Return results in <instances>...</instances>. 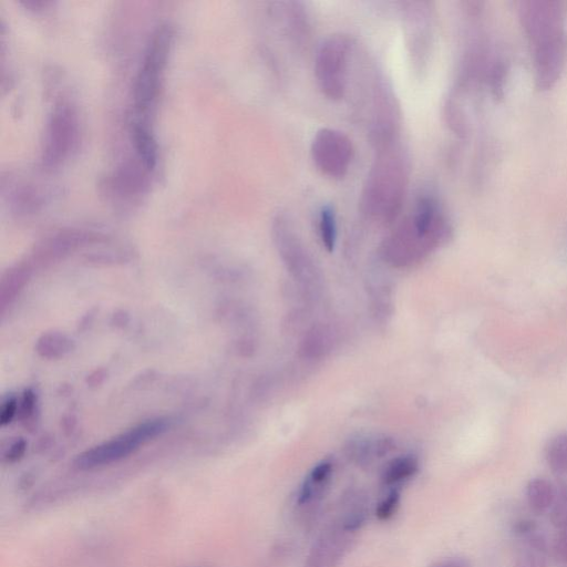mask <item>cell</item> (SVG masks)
Returning a JSON list of instances; mask_svg holds the SVG:
<instances>
[{"instance_id":"cell-15","label":"cell","mask_w":567,"mask_h":567,"mask_svg":"<svg viewBox=\"0 0 567 567\" xmlns=\"http://www.w3.org/2000/svg\"><path fill=\"white\" fill-rule=\"evenodd\" d=\"M74 340L60 333H47L38 339L36 352L46 359L63 358L74 350Z\"/></svg>"},{"instance_id":"cell-5","label":"cell","mask_w":567,"mask_h":567,"mask_svg":"<svg viewBox=\"0 0 567 567\" xmlns=\"http://www.w3.org/2000/svg\"><path fill=\"white\" fill-rule=\"evenodd\" d=\"M353 47L352 39L338 34L326 38L318 48L315 77L319 90L329 100L339 101L346 95Z\"/></svg>"},{"instance_id":"cell-21","label":"cell","mask_w":567,"mask_h":567,"mask_svg":"<svg viewBox=\"0 0 567 567\" xmlns=\"http://www.w3.org/2000/svg\"><path fill=\"white\" fill-rule=\"evenodd\" d=\"M18 411L19 405L16 397L10 396L4 400L2 409H0V425L8 426L12 424L18 414Z\"/></svg>"},{"instance_id":"cell-16","label":"cell","mask_w":567,"mask_h":567,"mask_svg":"<svg viewBox=\"0 0 567 567\" xmlns=\"http://www.w3.org/2000/svg\"><path fill=\"white\" fill-rule=\"evenodd\" d=\"M546 462L556 476L567 474V434L552 438L546 447Z\"/></svg>"},{"instance_id":"cell-4","label":"cell","mask_w":567,"mask_h":567,"mask_svg":"<svg viewBox=\"0 0 567 567\" xmlns=\"http://www.w3.org/2000/svg\"><path fill=\"white\" fill-rule=\"evenodd\" d=\"M169 428L167 419L158 418L143 422L116 438L91 448L76 459L79 470H92L112 465L138 451L147 442L156 439Z\"/></svg>"},{"instance_id":"cell-1","label":"cell","mask_w":567,"mask_h":567,"mask_svg":"<svg viewBox=\"0 0 567 567\" xmlns=\"http://www.w3.org/2000/svg\"><path fill=\"white\" fill-rule=\"evenodd\" d=\"M519 16L532 48L536 85L549 90L560 79L565 61L562 4L553 0L521 2Z\"/></svg>"},{"instance_id":"cell-14","label":"cell","mask_w":567,"mask_h":567,"mask_svg":"<svg viewBox=\"0 0 567 567\" xmlns=\"http://www.w3.org/2000/svg\"><path fill=\"white\" fill-rule=\"evenodd\" d=\"M556 497L553 483L544 478L531 480L527 487V500L531 511L538 515L550 513Z\"/></svg>"},{"instance_id":"cell-27","label":"cell","mask_w":567,"mask_h":567,"mask_svg":"<svg viewBox=\"0 0 567 567\" xmlns=\"http://www.w3.org/2000/svg\"><path fill=\"white\" fill-rule=\"evenodd\" d=\"M95 313L89 312L84 318H82V322L79 324V329L82 332L87 331L89 325L94 322Z\"/></svg>"},{"instance_id":"cell-18","label":"cell","mask_w":567,"mask_h":567,"mask_svg":"<svg viewBox=\"0 0 567 567\" xmlns=\"http://www.w3.org/2000/svg\"><path fill=\"white\" fill-rule=\"evenodd\" d=\"M553 527L559 531L567 529V484L556 489V497L550 511Z\"/></svg>"},{"instance_id":"cell-28","label":"cell","mask_w":567,"mask_h":567,"mask_svg":"<svg viewBox=\"0 0 567 567\" xmlns=\"http://www.w3.org/2000/svg\"><path fill=\"white\" fill-rule=\"evenodd\" d=\"M63 425L66 430L74 429L77 425L76 418L72 416L65 417L63 420Z\"/></svg>"},{"instance_id":"cell-20","label":"cell","mask_w":567,"mask_h":567,"mask_svg":"<svg viewBox=\"0 0 567 567\" xmlns=\"http://www.w3.org/2000/svg\"><path fill=\"white\" fill-rule=\"evenodd\" d=\"M19 418L24 424L35 425L38 414V397L33 389L25 390L19 406Z\"/></svg>"},{"instance_id":"cell-26","label":"cell","mask_w":567,"mask_h":567,"mask_svg":"<svg viewBox=\"0 0 567 567\" xmlns=\"http://www.w3.org/2000/svg\"><path fill=\"white\" fill-rule=\"evenodd\" d=\"M130 322V317L127 313L120 311L112 316L111 323L118 328L126 327Z\"/></svg>"},{"instance_id":"cell-7","label":"cell","mask_w":567,"mask_h":567,"mask_svg":"<svg viewBox=\"0 0 567 567\" xmlns=\"http://www.w3.org/2000/svg\"><path fill=\"white\" fill-rule=\"evenodd\" d=\"M171 33L168 28H162L154 35L144 58L136 84V108L139 116H146L154 99H156L160 86V79L164 65H166L170 46Z\"/></svg>"},{"instance_id":"cell-3","label":"cell","mask_w":567,"mask_h":567,"mask_svg":"<svg viewBox=\"0 0 567 567\" xmlns=\"http://www.w3.org/2000/svg\"><path fill=\"white\" fill-rule=\"evenodd\" d=\"M451 234V224L440 203L424 197L390 234L383 245V254L394 265L414 263L448 242Z\"/></svg>"},{"instance_id":"cell-25","label":"cell","mask_w":567,"mask_h":567,"mask_svg":"<svg viewBox=\"0 0 567 567\" xmlns=\"http://www.w3.org/2000/svg\"><path fill=\"white\" fill-rule=\"evenodd\" d=\"M107 379V371L105 369H97L88 376L87 383L90 387H97L103 384Z\"/></svg>"},{"instance_id":"cell-24","label":"cell","mask_w":567,"mask_h":567,"mask_svg":"<svg viewBox=\"0 0 567 567\" xmlns=\"http://www.w3.org/2000/svg\"><path fill=\"white\" fill-rule=\"evenodd\" d=\"M430 567H472L471 563L463 558H448L432 564Z\"/></svg>"},{"instance_id":"cell-17","label":"cell","mask_w":567,"mask_h":567,"mask_svg":"<svg viewBox=\"0 0 567 567\" xmlns=\"http://www.w3.org/2000/svg\"><path fill=\"white\" fill-rule=\"evenodd\" d=\"M318 225L325 249L328 252H333L337 241V218L334 206H323L321 213H319Z\"/></svg>"},{"instance_id":"cell-19","label":"cell","mask_w":567,"mask_h":567,"mask_svg":"<svg viewBox=\"0 0 567 567\" xmlns=\"http://www.w3.org/2000/svg\"><path fill=\"white\" fill-rule=\"evenodd\" d=\"M400 504V488L388 489L386 496L377 505L376 517L388 521L394 517Z\"/></svg>"},{"instance_id":"cell-2","label":"cell","mask_w":567,"mask_h":567,"mask_svg":"<svg viewBox=\"0 0 567 567\" xmlns=\"http://www.w3.org/2000/svg\"><path fill=\"white\" fill-rule=\"evenodd\" d=\"M410 177L408 153L400 140L376 148L362 192V210L370 220L390 224L404 205Z\"/></svg>"},{"instance_id":"cell-9","label":"cell","mask_w":567,"mask_h":567,"mask_svg":"<svg viewBox=\"0 0 567 567\" xmlns=\"http://www.w3.org/2000/svg\"><path fill=\"white\" fill-rule=\"evenodd\" d=\"M354 536L337 521L329 524L314 542L304 567H337L350 550Z\"/></svg>"},{"instance_id":"cell-6","label":"cell","mask_w":567,"mask_h":567,"mask_svg":"<svg viewBox=\"0 0 567 567\" xmlns=\"http://www.w3.org/2000/svg\"><path fill=\"white\" fill-rule=\"evenodd\" d=\"M315 167L326 177L340 180L346 177L355 156L352 140L342 131L324 128L316 132L311 144Z\"/></svg>"},{"instance_id":"cell-11","label":"cell","mask_w":567,"mask_h":567,"mask_svg":"<svg viewBox=\"0 0 567 567\" xmlns=\"http://www.w3.org/2000/svg\"><path fill=\"white\" fill-rule=\"evenodd\" d=\"M396 447L393 439L381 437L374 440H355L349 443L347 455L362 468H367L376 460L388 456Z\"/></svg>"},{"instance_id":"cell-13","label":"cell","mask_w":567,"mask_h":567,"mask_svg":"<svg viewBox=\"0 0 567 567\" xmlns=\"http://www.w3.org/2000/svg\"><path fill=\"white\" fill-rule=\"evenodd\" d=\"M419 471V461L414 456H402L391 460L381 474V482L387 489L400 488Z\"/></svg>"},{"instance_id":"cell-22","label":"cell","mask_w":567,"mask_h":567,"mask_svg":"<svg viewBox=\"0 0 567 567\" xmlns=\"http://www.w3.org/2000/svg\"><path fill=\"white\" fill-rule=\"evenodd\" d=\"M27 450V443L25 440L20 439L13 443L6 452V460L8 462H17L25 456Z\"/></svg>"},{"instance_id":"cell-10","label":"cell","mask_w":567,"mask_h":567,"mask_svg":"<svg viewBox=\"0 0 567 567\" xmlns=\"http://www.w3.org/2000/svg\"><path fill=\"white\" fill-rule=\"evenodd\" d=\"M334 473V463L331 460H325L308 474L304 480L300 491L297 494V504L301 507H308L319 500H322L332 481Z\"/></svg>"},{"instance_id":"cell-23","label":"cell","mask_w":567,"mask_h":567,"mask_svg":"<svg viewBox=\"0 0 567 567\" xmlns=\"http://www.w3.org/2000/svg\"><path fill=\"white\" fill-rule=\"evenodd\" d=\"M555 552L567 567V529L559 532L558 539L555 541Z\"/></svg>"},{"instance_id":"cell-12","label":"cell","mask_w":567,"mask_h":567,"mask_svg":"<svg viewBox=\"0 0 567 567\" xmlns=\"http://www.w3.org/2000/svg\"><path fill=\"white\" fill-rule=\"evenodd\" d=\"M369 507L367 497L363 492L352 491L346 494L340 505L339 517L336 520L342 527L352 533H357L367 522Z\"/></svg>"},{"instance_id":"cell-8","label":"cell","mask_w":567,"mask_h":567,"mask_svg":"<svg viewBox=\"0 0 567 567\" xmlns=\"http://www.w3.org/2000/svg\"><path fill=\"white\" fill-rule=\"evenodd\" d=\"M405 36L410 56L415 64H426L432 38V12L429 3L412 2L402 5Z\"/></svg>"}]
</instances>
